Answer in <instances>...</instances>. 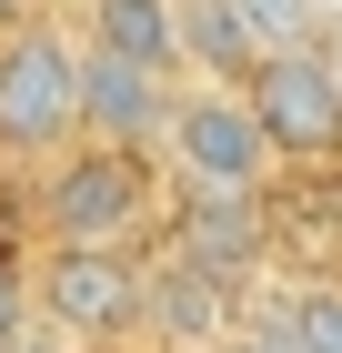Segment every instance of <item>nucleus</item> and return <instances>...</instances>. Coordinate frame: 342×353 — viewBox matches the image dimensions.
Here are the masks:
<instances>
[{
	"instance_id": "5",
	"label": "nucleus",
	"mask_w": 342,
	"mask_h": 353,
	"mask_svg": "<svg viewBox=\"0 0 342 353\" xmlns=\"http://www.w3.org/2000/svg\"><path fill=\"white\" fill-rule=\"evenodd\" d=\"M242 101H252V121H262L272 162H342V81L322 71V51L302 41V51H272L242 71Z\"/></svg>"
},
{
	"instance_id": "2",
	"label": "nucleus",
	"mask_w": 342,
	"mask_h": 353,
	"mask_svg": "<svg viewBox=\"0 0 342 353\" xmlns=\"http://www.w3.org/2000/svg\"><path fill=\"white\" fill-rule=\"evenodd\" d=\"M151 152H171L182 192H272V172H282L252 101H242V81H202V71L171 81V111H161Z\"/></svg>"
},
{
	"instance_id": "8",
	"label": "nucleus",
	"mask_w": 342,
	"mask_h": 353,
	"mask_svg": "<svg viewBox=\"0 0 342 353\" xmlns=\"http://www.w3.org/2000/svg\"><path fill=\"white\" fill-rule=\"evenodd\" d=\"M141 333H151L161 353H222L242 333V293H222L211 272L151 252V263H141Z\"/></svg>"
},
{
	"instance_id": "15",
	"label": "nucleus",
	"mask_w": 342,
	"mask_h": 353,
	"mask_svg": "<svg viewBox=\"0 0 342 353\" xmlns=\"http://www.w3.org/2000/svg\"><path fill=\"white\" fill-rule=\"evenodd\" d=\"M21 10H30V0H0V30H10V21H21Z\"/></svg>"
},
{
	"instance_id": "1",
	"label": "nucleus",
	"mask_w": 342,
	"mask_h": 353,
	"mask_svg": "<svg viewBox=\"0 0 342 353\" xmlns=\"http://www.w3.org/2000/svg\"><path fill=\"white\" fill-rule=\"evenodd\" d=\"M81 141V41L41 10L0 30V152L10 162H51Z\"/></svg>"
},
{
	"instance_id": "10",
	"label": "nucleus",
	"mask_w": 342,
	"mask_h": 353,
	"mask_svg": "<svg viewBox=\"0 0 342 353\" xmlns=\"http://www.w3.org/2000/svg\"><path fill=\"white\" fill-rule=\"evenodd\" d=\"M81 41H101L121 61H151V71H182V21L171 0H81Z\"/></svg>"
},
{
	"instance_id": "9",
	"label": "nucleus",
	"mask_w": 342,
	"mask_h": 353,
	"mask_svg": "<svg viewBox=\"0 0 342 353\" xmlns=\"http://www.w3.org/2000/svg\"><path fill=\"white\" fill-rule=\"evenodd\" d=\"M252 323L282 333L292 353H342V283H322V272H292V283H262V303H252Z\"/></svg>"
},
{
	"instance_id": "11",
	"label": "nucleus",
	"mask_w": 342,
	"mask_h": 353,
	"mask_svg": "<svg viewBox=\"0 0 342 353\" xmlns=\"http://www.w3.org/2000/svg\"><path fill=\"white\" fill-rule=\"evenodd\" d=\"M171 21H182V71H202V81H242L262 61L232 0H171Z\"/></svg>"
},
{
	"instance_id": "13",
	"label": "nucleus",
	"mask_w": 342,
	"mask_h": 353,
	"mask_svg": "<svg viewBox=\"0 0 342 353\" xmlns=\"http://www.w3.org/2000/svg\"><path fill=\"white\" fill-rule=\"evenodd\" d=\"M21 323H30V283L0 263V343H21Z\"/></svg>"
},
{
	"instance_id": "3",
	"label": "nucleus",
	"mask_w": 342,
	"mask_h": 353,
	"mask_svg": "<svg viewBox=\"0 0 342 353\" xmlns=\"http://www.w3.org/2000/svg\"><path fill=\"white\" fill-rule=\"evenodd\" d=\"M151 152H111V141H71L41 172V232L51 243H141L151 232Z\"/></svg>"
},
{
	"instance_id": "6",
	"label": "nucleus",
	"mask_w": 342,
	"mask_h": 353,
	"mask_svg": "<svg viewBox=\"0 0 342 353\" xmlns=\"http://www.w3.org/2000/svg\"><path fill=\"white\" fill-rule=\"evenodd\" d=\"M171 263L211 272L222 293L262 283L272 272V212H262V192H182V212H171Z\"/></svg>"
},
{
	"instance_id": "7",
	"label": "nucleus",
	"mask_w": 342,
	"mask_h": 353,
	"mask_svg": "<svg viewBox=\"0 0 342 353\" xmlns=\"http://www.w3.org/2000/svg\"><path fill=\"white\" fill-rule=\"evenodd\" d=\"M161 111H171V71L151 61H121L101 41H81V141H111V152H151Z\"/></svg>"
},
{
	"instance_id": "14",
	"label": "nucleus",
	"mask_w": 342,
	"mask_h": 353,
	"mask_svg": "<svg viewBox=\"0 0 342 353\" xmlns=\"http://www.w3.org/2000/svg\"><path fill=\"white\" fill-rule=\"evenodd\" d=\"M222 353H292V343H282V333H262V323H242V333H232Z\"/></svg>"
},
{
	"instance_id": "4",
	"label": "nucleus",
	"mask_w": 342,
	"mask_h": 353,
	"mask_svg": "<svg viewBox=\"0 0 342 353\" xmlns=\"http://www.w3.org/2000/svg\"><path fill=\"white\" fill-rule=\"evenodd\" d=\"M30 313L81 343L141 333V243H51L30 272Z\"/></svg>"
},
{
	"instance_id": "12",
	"label": "nucleus",
	"mask_w": 342,
	"mask_h": 353,
	"mask_svg": "<svg viewBox=\"0 0 342 353\" xmlns=\"http://www.w3.org/2000/svg\"><path fill=\"white\" fill-rule=\"evenodd\" d=\"M232 10H242V30H252V51H302V41H312V30H322V0H232Z\"/></svg>"
}]
</instances>
